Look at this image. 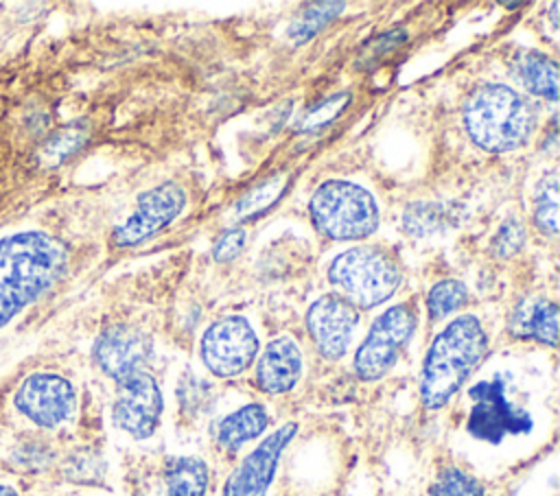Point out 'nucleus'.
Wrapping results in <instances>:
<instances>
[{"mask_svg":"<svg viewBox=\"0 0 560 496\" xmlns=\"http://www.w3.org/2000/svg\"><path fill=\"white\" fill-rule=\"evenodd\" d=\"M66 247L44 232L0 238V328L33 304L66 271Z\"/></svg>","mask_w":560,"mask_h":496,"instance_id":"1","label":"nucleus"},{"mask_svg":"<svg viewBox=\"0 0 560 496\" xmlns=\"http://www.w3.org/2000/svg\"><path fill=\"white\" fill-rule=\"evenodd\" d=\"M488 350V336L475 315L451 321L431 343L420 378V398L427 409L444 406L466 382Z\"/></svg>","mask_w":560,"mask_h":496,"instance_id":"2","label":"nucleus"},{"mask_svg":"<svg viewBox=\"0 0 560 496\" xmlns=\"http://www.w3.org/2000/svg\"><path fill=\"white\" fill-rule=\"evenodd\" d=\"M532 105L510 85L486 83L464 105V127L470 140L490 153L521 149L534 133Z\"/></svg>","mask_w":560,"mask_h":496,"instance_id":"3","label":"nucleus"},{"mask_svg":"<svg viewBox=\"0 0 560 496\" xmlns=\"http://www.w3.org/2000/svg\"><path fill=\"white\" fill-rule=\"evenodd\" d=\"M315 229L332 240H359L378 227V205L359 184L330 179L324 181L308 203Z\"/></svg>","mask_w":560,"mask_h":496,"instance_id":"4","label":"nucleus"},{"mask_svg":"<svg viewBox=\"0 0 560 496\" xmlns=\"http://www.w3.org/2000/svg\"><path fill=\"white\" fill-rule=\"evenodd\" d=\"M328 280L352 306L372 308L389 299L400 286L398 262L381 247H352L328 267Z\"/></svg>","mask_w":560,"mask_h":496,"instance_id":"5","label":"nucleus"},{"mask_svg":"<svg viewBox=\"0 0 560 496\" xmlns=\"http://www.w3.org/2000/svg\"><path fill=\"white\" fill-rule=\"evenodd\" d=\"M416 330V315L407 304H396L378 315L354 354V371L361 380L383 378Z\"/></svg>","mask_w":560,"mask_h":496,"instance_id":"6","label":"nucleus"},{"mask_svg":"<svg viewBox=\"0 0 560 496\" xmlns=\"http://www.w3.org/2000/svg\"><path fill=\"white\" fill-rule=\"evenodd\" d=\"M468 395L472 406L466 428L472 437L488 444H501L508 435H523L532 430L534 422L529 413L516 409L505 398V382L501 376L472 385Z\"/></svg>","mask_w":560,"mask_h":496,"instance_id":"7","label":"nucleus"},{"mask_svg":"<svg viewBox=\"0 0 560 496\" xmlns=\"http://www.w3.org/2000/svg\"><path fill=\"white\" fill-rule=\"evenodd\" d=\"M258 352V336L245 317L232 315L214 321L201 339L203 365L221 378L245 371Z\"/></svg>","mask_w":560,"mask_h":496,"instance_id":"8","label":"nucleus"},{"mask_svg":"<svg viewBox=\"0 0 560 496\" xmlns=\"http://www.w3.org/2000/svg\"><path fill=\"white\" fill-rule=\"evenodd\" d=\"M186 205L184 190L173 184H160L147 192H142L136 201L133 212L112 232V243L116 247H136L149 240L153 234L164 229L171 221H175Z\"/></svg>","mask_w":560,"mask_h":496,"instance_id":"9","label":"nucleus"},{"mask_svg":"<svg viewBox=\"0 0 560 496\" xmlns=\"http://www.w3.org/2000/svg\"><path fill=\"white\" fill-rule=\"evenodd\" d=\"M162 391L158 380L142 371H136L118 380V398L114 402V422L118 428L136 439H147L155 433L162 417Z\"/></svg>","mask_w":560,"mask_h":496,"instance_id":"10","label":"nucleus"},{"mask_svg":"<svg viewBox=\"0 0 560 496\" xmlns=\"http://www.w3.org/2000/svg\"><path fill=\"white\" fill-rule=\"evenodd\" d=\"M15 406L37 426L55 428L70 420L77 406V395L63 376L33 374L20 385Z\"/></svg>","mask_w":560,"mask_h":496,"instance_id":"11","label":"nucleus"},{"mask_svg":"<svg viewBox=\"0 0 560 496\" xmlns=\"http://www.w3.org/2000/svg\"><path fill=\"white\" fill-rule=\"evenodd\" d=\"M295 433L298 424L287 422L269 437H265L228 479L225 496H265L273 481L280 454L295 437Z\"/></svg>","mask_w":560,"mask_h":496,"instance_id":"12","label":"nucleus"},{"mask_svg":"<svg viewBox=\"0 0 560 496\" xmlns=\"http://www.w3.org/2000/svg\"><path fill=\"white\" fill-rule=\"evenodd\" d=\"M359 321L357 308L341 295H322L306 312V328L322 356L341 358Z\"/></svg>","mask_w":560,"mask_h":496,"instance_id":"13","label":"nucleus"},{"mask_svg":"<svg viewBox=\"0 0 560 496\" xmlns=\"http://www.w3.org/2000/svg\"><path fill=\"white\" fill-rule=\"evenodd\" d=\"M149 356L151 339L131 326L107 328L94 345L96 365L116 382L136 371H142Z\"/></svg>","mask_w":560,"mask_h":496,"instance_id":"14","label":"nucleus"},{"mask_svg":"<svg viewBox=\"0 0 560 496\" xmlns=\"http://www.w3.org/2000/svg\"><path fill=\"white\" fill-rule=\"evenodd\" d=\"M302 371V352L289 336L269 341L256 365V380L265 393H287L295 387Z\"/></svg>","mask_w":560,"mask_h":496,"instance_id":"15","label":"nucleus"},{"mask_svg":"<svg viewBox=\"0 0 560 496\" xmlns=\"http://www.w3.org/2000/svg\"><path fill=\"white\" fill-rule=\"evenodd\" d=\"M510 330L518 339H536L545 345L558 343V306L547 299H538L516 308Z\"/></svg>","mask_w":560,"mask_h":496,"instance_id":"16","label":"nucleus"},{"mask_svg":"<svg viewBox=\"0 0 560 496\" xmlns=\"http://www.w3.org/2000/svg\"><path fill=\"white\" fill-rule=\"evenodd\" d=\"M267 428V411L262 404H245L223 417L217 428V439L223 448L236 450L245 441L256 439Z\"/></svg>","mask_w":560,"mask_h":496,"instance_id":"17","label":"nucleus"},{"mask_svg":"<svg viewBox=\"0 0 560 496\" xmlns=\"http://www.w3.org/2000/svg\"><path fill=\"white\" fill-rule=\"evenodd\" d=\"M516 76L536 96L558 101V66L538 50H525L516 59Z\"/></svg>","mask_w":560,"mask_h":496,"instance_id":"18","label":"nucleus"},{"mask_svg":"<svg viewBox=\"0 0 560 496\" xmlns=\"http://www.w3.org/2000/svg\"><path fill=\"white\" fill-rule=\"evenodd\" d=\"M208 465L197 457H179L166 470L168 496H203L208 489Z\"/></svg>","mask_w":560,"mask_h":496,"instance_id":"19","label":"nucleus"},{"mask_svg":"<svg viewBox=\"0 0 560 496\" xmlns=\"http://www.w3.org/2000/svg\"><path fill=\"white\" fill-rule=\"evenodd\" d=\"M534 221L542 234L551 238L556 236L558 232V175L556 173H549L547 177H542V181L536 188Z\"/></svg>","mask_w":560,"mask_h":496,"instance_id":"20","label":"nucleus"},{"mask_svg":"<svg viewBox=\"0 0 560 496\" xmlns=\"http://www.w3.org/2000/svg\"><path fill=\"white\" fill-rule=\"evenodd\" d=\"M287 188V177L284 175H273L265 179L262 184L254 186L238 203H236V214L241 219H254L262 214L267 208L273 205V201L284 192Z\"/></svg>","mask_w":560,"mask_h":496,"instance_id":"21","label":"nucleus"},{"mask_svg":"<svg viewBox=\"0 0 560 496\" xmlns=\"http://www.w3.org/2000/svg\"><path fill=\"white\" fill-rule=\"evenodd\" d=\"M343 2H315L311 4L298 22H293L289 26V37L295 44H302L306 39H311L317 31H322V26H326L332 17H337L343 11Z\"/></svg>","mask_w":560,"mask_h":496,"instance_id":"22","label":"nucleus"},{"mask_svg":"<svg viewBox=\"0 0 560 496\" xmlns=\"http://www.w3.org/2000/svg\"><path fill=\"white\" fill-rule=\"evenodd\" d=\"M468 299V288L459 280H442L431 286L427 297V308L431 319H442L453 310L462 308Z\"/></svg>","mask_w":560,"mask_h":496,"instance_id":"23","label":"nucleus"},{"mask_svg":"<svg viewBox=\"0 0 560 496\" xmlns=\"http://www.w3.org/2000/svg\"><path fill=\"white\" fill-rule=\"evenodd\" d=\"M431 496H483V485L459 468H446L435 479Z\"/></svg>","mask_w":560,"mask_h":496,"instance_id":"24","label":"nucleus"},{"mask_svg":"<svg viewBox=\"0 0 560 496\" xmlns=\"http://www.w3.org/2000/svg\"><path fill=\"white\" fill-rule=\"evenodd\" d=\"M523 243H525V227L516 219H510L497 232V236L492 240V251L501 258H508V256L516 253L523 247Z\"/></svg>","mask_w":560,"mask_h":496,"instance_id":"25","label":"nucleus"},{"mask_svg":"<svg viewBox=\"0 0 560 496\" xmlns=\"http://www.w3.org/2000/svg\"><path fill=\"white\" fill-rule=\"evenodd\" d=\"M83 140H85V133H83V131H79V129H74V127L63 129V131H59V133L48 142V146L44 149V155H46L50 162H61V160H66L70 153H74V151L83 144Z\"/></svg>","mask_w":560,"mask_h":496,"instance_id":"26","label":"nucleus"},{"mask_svg":"<svg viewBox=\"0 0 560 496\" xmlns=\"http://www.w3.org/2000/svg\"><path fill=\"white\" fill-rule=\"evenodd\" d=\"M245 240H247V234H245L243 227H230V229H225V232L217 238V243H214V247H212L214 260H217V262L234 260V258L243 251Z\"/></svg>","mask_w":560,"mask_h":496,"instance_id":"27","label":"nucleus"},{"mask_svg":"<svg viewBox=\"0 0 560 496\" xmlns=\"http://www.w3.org/2000/svg\"><path fill=\"white\" fill-rule=\"evenodd\" d=\"M348 101V94H337V96H330L328 101H324L322 105H317L313 111L306 114L304 122H302V129L308 131V129H317L322 125H326L328 120H332L346 105Z\"/></svg>","mask_w":560,"mask_h":496,"instance_id":"28","label":"nucleus"},{"mask_svg":"<svg viewBox=\"0 0 560 496\" xmlns=\"http://www.w3.org/2000/svg\"><path fill=\"white\" fill-rule=\"evenodd\" d=\"M0 496H18V494H15V489H13V487H9V485H0Z\"/></svg>","mask_w":560,"mask_h":496,"instance_id":"29","label":"nucleus"}]
</instances>
